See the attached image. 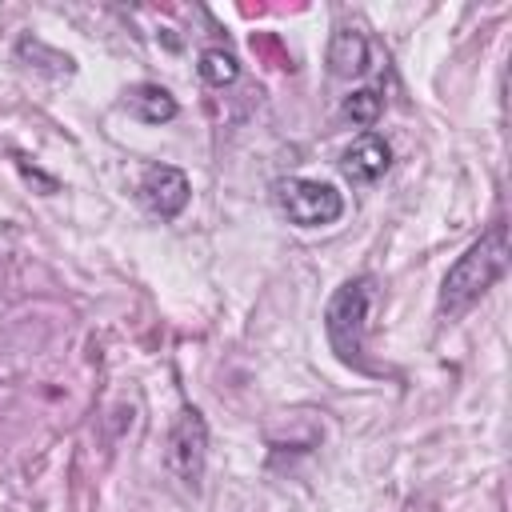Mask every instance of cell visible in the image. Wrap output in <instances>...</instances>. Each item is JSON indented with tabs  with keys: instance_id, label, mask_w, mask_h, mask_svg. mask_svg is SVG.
I'll use <instances>...</instances> for the list:
<instances>
[{
	"instance_id": "obj_1",
	"label": "cell",
	"mask_w": 512,
	"mask_h": 512,
	"mask_svg": "<svg viewBox=\"0 0 512 512\" xmlns=\"http://www.w3.org/2000/svg\"><path fill=\"white\" fill-rule=\"evenodd\" d=\"M508 272V228L496 220L480 240H472L464 248V256H456V264L444 272L440 284V312L444 316H460L468 312L500 276Z\"/></svg>"
},
{
	"instance_id": "obj_2",
	"label": "cell",
	"mask_w": 512,
	"mask_h": 512,
	"mask_svg": "<svg viewBox=\"0 0 512 512\" xmlns=\"http://www.w3.org/2000/svg\"><path fill=\"white\" fill-rule=\"evenodd\" d=\"M368 304H372V280L368 276H356V280H344L328 308H324V332H328V344L332 352L344 360V364H356L360 360V348H364V328H368Z\"/></svg>"
},
{
	"instance_id": "obj_3",
	"label": "cell",
	"mask_w": 512,
	"mask_h": 512,
	"mask_svg": "<svg viewBox=\"0 0 512 512\" xmlns=\"http://www.w3.org/2000/svg\"><path fill=\"white\" fill-rule=\"evenodd\" d=\"M272 196H276V208L284 212V220L296 228H324V224H336L344 216V196L332 184H320L308 176L276 180Z\"/></svg>"
},
{
	"instance_id": "obj_4",
	"label": "cell",
	"mask_w": 512,
	"mask_h": 512,
	"mask_svg": "<svg viewBox=\"0 0 512 512\" xmlns=\"http://www.w3.org/2000/svg\"><path fill=\"white\" fill-rule=\"evenodd\" d=\"M164 464L180 484L200 488L204 464H208V424H204L200 408H180V416L172 420L168 444H164Z\"/></svg>"
},
{
	"instance_id": "obj_5",
	"label": "cell",
	"mask_w": 512,
	"mask_h": 512,
	"mask_svg": "<svg viewBox=\"0 0 512 512\" xmlns=\"http://www.w3.org/2000/svg\"><path fill=\"white\" fill-rule=\"evenodd\" d=\"M188 196H192V184H188V176H184L180 168H172V164H152V168H144V176H140V200H144L160 220L180 216L184 204H188Z\"/></svg>"
},
{
	"instance_id": "obj_6",
	"label": "cell",
	"mask_w": 512,
	"mask_h": 512,
	"mask_svg": "<svg viewBox=\"0 0 512 512\" xmlns=\"http://www.w3.org/2000/svg\"><path fill=\"white\" fill-rule=\"evenodd\" d=\"M388 164H392V148H388V140L376 136V132L356 136V140L344 148V156H340V168H344V176H348L352 184H372V180H380V176L388 172Z\"/></svg>"
},
{
	"instance_id": "obj_7",
	"label": "cell",
	"mask_w": 512,
	"mask_h": 512,
	"mask_svg": "<svg viewBox=\"0 0 512 512\" xmlns=\"http://www.w3.org/2000/svg\"><path fill=\"white\" fill-rule=\"evenodd\" d=\"M328 68L332 76H356L368 68V40L356 24H336L328 40Z\"/></svg>"
},
{
	"instance_id": "obj_8",
	"label": "cell",
	"mask_w": 512,
	"mask_h": 512,
	"mask_svg": "<svg viewBox=\"0 0 512 512\" xmlns=\"http://www.w3.org/2000/svg\"><path fill=\"white\" fill-rule=\"evenodd\" d=\"M128 108H132L144 124H164V120L176 116V100H172V92L160 88V84H136V88L128 92Z\"/></svg>"
},
{
	"instance_id": "obj_9",
	"label": "cell",
	"mask_w": 512,
	"mask_h": 512,
	"mask_svg": "<svg viewBox=\"0 0 512 512\" xmlns=\"http://www.w3.org/2000/svg\"><path fill=\"white\" fill-rule=\"evenodd\" d=\"M196 68H200V80H204V84H212V88H224V84H232V80L240 76L236 56H232V52H224V48H204Z\"/></svg>"
},
{
	"instance_id": "obj_10",
	"label": "cell",
	"mask_w": 512,
	"mask_h": 512,
	"mask_svg": "<svg viewBox=\"0 0 512 512\" xmlns=\"http://www.w3.org/2000/svg\"><path fill=\"white\" fill-rule=\"evenodd\" d=\"M380 108H384V96H380L376 88H356V92L344 96V108H340V112H344L352 124L368 128V124L380 120Z\"/></svg>"
},
{
	"instance_id": "obj_11",
	"label": "cell",
	"mask_w": 512,
	"mask_h": 512,
	"mask_svg": "<svg viewBox=\"0 0 512 512\" xmlns=\"http://www.w3.org/2000/svg\"><path fill=\"white\" fill-rule=\"evenodd\" d=\"M16 52L24 56V60H44L40 68H48V72H72V56H64V52H56V48H48V44H40V40H32V36H24L20 44H16Z\"/></svg>"
}]
</instances>
